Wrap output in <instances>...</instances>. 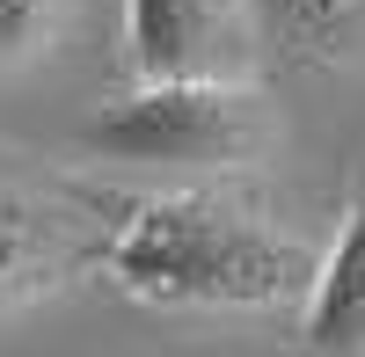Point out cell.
<instances>
[{
  "instance_id": "obj_4",
  "label": "cell",
  "mask_w": 365,
  "mask_h": 357,
  "mask_svg": "<svg viewBox=\"0 0 365 357\" xmlns=\"http://www.w3.org/2000/svg\"><path fill=\"white\" fill-rule=\"evenodd\" d=\"M299 350L307 357H365V190L351 197L329 255L314 262L307 307H299Z\"/></svg>"
},
{
  "instance_id": "obj_7",
  "label": "cell",
  "mask_w": 365,
  "mask_h": 357,
  "mask_svg": "<svg viewBox=\"0 0 365 357\" xmlns=\"http://www.w3.org/2000/svg\"><path fill=\"white\" fill-rule=\"evenodd\" d=\"M58 22H66V0H0V66L44 58Z\"/></svg>"
},
{
  "instance_id": "obj_6",
  "label": "cell",
  "mask_w": 365,
  "mask_h": 357,
  "mask_svg": "<svg viewBox=\"0 0 365 357\" xmlns=\"http://www.w3.org/2000/svg\"><path fill=\"white\" fill-rule=\"evenodd\" d=\"M256 15L292 58H351L365 44V0H256Z\"/></svg>"
},
{
  "instance_id": "obj_1",
  "label": "cell",
  "mask_w": 365,
  "mask_h": 357,
  "mask_svg": "<svg viewBox=\"0 0 365 357\" xmlns=\"http://www.w3.org/2000/svg\"><path fill=\"white\" fill-rule=\"evenodd\" d=\"M110 284L139 307L168 314H256L307 299L314 255L263 212L212 190H161L110 219L96 241Z\"/></svg>"
},
{
  "instance_id": "obj_2",
  "label": "cell",
  "mask_w": 365,
  "mask_h": 357,
  "mask_svg": "<svg viewBox=\"0 0 365 357\" xmlns=\"http://www.w3.org/2000/svg\"><path fill=\"white\" fill-rule=\"evenodd\" d=\"M81 146L117 168H234L263 146V87L234 80H132L81 124Z\"/></svg>"
},
{
  "instance_id": "obj_3",
  "label": "cell",
  "mask_w": 365,
  "mask_h": 357,
  "mask_svg": "<svg viewBox=\"0 0 365 357\" xmlns=\"http://www.w3.org/2000/svg\"><path fill=\"white\" fill-rule=\"evenodd\" d=\"M270 29L256 0H125L132 80H234L256 87Z\"/></svg>"
},
{
  "instance_id": "obj_5",
  "label": "cell",
  "mask_w": 365,
  "mask_h": 357,
  "mask_svg": "<svg viewBox=\"0 0 365 357\" xmlns=\"http://www.w3.org/2000/svg\"><path fill=\"white\" fill-rule=\"evenodd\" d=\"M81 241L66 233V219L44 212L37 197L22 190H0V321L37 307L44 292H58L73 270H81Z\"/></svg>"
}]
</instances>
